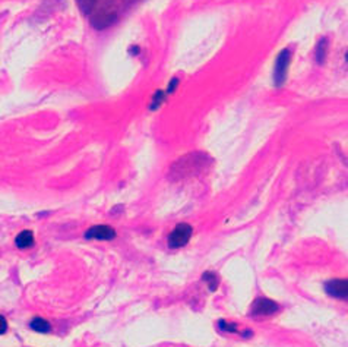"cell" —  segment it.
<instances>
[{
    "instance_id": "obj_1",
    "label": "cell",
    "mask_w": 348,
    "mask_h": 347,
    "mask_svg": "<svg viewBox=\"0 0 348 347\" xmlns=\"http://www.w3.org/2000/svg\"><path fill=\"white\" fill-rule=\"evenodd\" d=\"M192 233H193L192 226H189L186 223L178 224L169 235V246L175 249V248H181V246L187 245V242L192 238Z\"/></svg>"
},
{
    "instance_id": "obj_2",
    "label": "cell",
    "mask_w": 348,
    "mask_h": 347,
    "mask_svg": "<svg viewBox=\"0 0 348 347\" xmlns=\"http://www.w3.org/2000/svg\"><path fill=\"white\" fill-rule=\"evenodd\" d=\"M290 60H291V53L290 50H283L278 57H277V62H275V67H274V78H275V84L278 87H281L284 82H285V78H287V69H288V65H290Z\"/></svg>"
},
{
    "instance_id": "obj_3",
    "label": "cell",
    "mask_w": 348,
    "mask_h": 347,
    "mask_svg": "<svg viewBox=\"0 0 348 347\" xmlns=\"http://www.w3.org/2000/svg\"><path fill=\"white\" fill-rule=\"evenodd\" d=\"M280 309L277 302L266 299V298H259L253 302L252 306V314L253 315H272Z\"/></svg>"
},
{
    "instance_id": "obj_4",
    "label": "cell",
    "mask_w": 348,
    "mask_h": 347,
    "mask_svg": "<svg viewBox=\"0 0 348 347\" xmlns=\"http://www.w3.org/2000/svg\"><path fill=\"white\" fill-rule=\"evenodd\" d=\"M325 290L331 296L338 298V299H347L348 282L346 279H337L331 280L325 284Z\"/></svg>"
},
{
    "instance_id": "obj_5",
    "label": "cell",
    "mask_w": 348,
    "mask_h": 347,
    "mask_svg": "<svg viewBox=\"0 0 348 347\" xmlns=\"http://www.w3.org/2000/svg\"><path fill=\"white\" fill-rule=\"evenodd\" d=\"M87 239H98V240H111L116 238V230L110 226H94L85 233Z\"/></svg>"
},
{
    "instance_id": "obj_6",
    "label": "cell",
    "mask_w": 348,
    "mask_h": 347,
    "mask_svg": "<svg viewBox=\"0 0 348 347\" xmlns=\"http://www.w3.org/2000/svg\"><path fill=\"white\" fill-rule=\"evenodd\" d=\"M116 19H117V13L116 12H104L103 10V12H100V13H97V15L92 16L91 23L97 29H104V28L110 26Z\"/></svg>"
},
{
    "instance_id": "obj_7",
    "label": "cell",
    "mask_w": 348,
    "mask_h": 347,
    "mask_svg": "<svg viewBox=\"0 0 348 347\" xmlns=\"http://www.w3.org/2000/svg\"><path fill=\"white\" fill-rule=\"evenodd\" d=\"M15 243H16V246L21 248V249L32 246V243H34V235H32V232H29V230H23V232H21V233L16 236V239H15Z\"/></svg>"
},
{
    "instance_id": "obj_8",
    "label": "cell",
    "mask_w": 348,
    "mask_h": 347,
    "mask_svg": "<svg viewBox=\"0 0 348 347\" xmlns=\"http://www.w3.org/2000/svg\"><path fill=\"white\" fill-rule=\"evenodd\" d=\"M29 327H31L34 331H38V333H48V331H50V324H48L45 320H43V318H34V320L31 321Z\"/></svg>"
},
{
    "instance_id": "obj_9",
    "label": "cell",
    "mask_w": 348,
    "mask_h": 347,
    "mask_svg": "<svg viewBox=\"0 0 348 347\" xmlns=\"http://www.w3.org/2000/svg\"><path fill=\"white\" fill-rule=\"evenodd\" d=\"M202 279L208 283V286H209V290H211V292H215V290H217L218 277L214 274V273H205Z\"/></svg>"
},
{
    "instance_id": "obj_10",
    "label": "cell",
    "mask_w": 348,
    "mask_h": 347,
    "mask_svg": "<svg viewBox=\"0 0 348 347\" xmlns=\"http://www.w3.org/2000/svg\"><path fill=\"white\" fill-rule=\"evenodd\" d=\"M97 4V0H78V6L84 13H89Z\"/></svg>"
},
{
    "instance_id": "obj_11",
    "label": "cell",
    "mask_w": 348,
    "mask_h": 347,
    "mask_svg": "<svg viewBox=\"0 0 348 347\" xmlns=\"http://www.w3.org/2000/svg\"><path fill=\"white\" fill-rule=\"evenodd\" d=\"M325 51H327V40H322L319 43V47H318V60L319 62H324L325 59Z\"/></svg>"
},
{
    "instance_id": "obj_12",
    "label": "cell",
    "mask_w": 348,
    "mask_h": 347,
    "mask_svg": "<svg viewBox=\"0 0 348 347\" xmlns=\"http://www.w3.org/2000/svg\"><path fill=\"white\" fill-rule=\"evenodd\" d=\"M7 330V323L3 317H0V334H4Z\"/></svg>"
},
{
    "instance_id": "obj_13",
    "label": "cell",
    "mask_w": 348,
    "mask_h": 347,
    "mask_svg": "<svg viewBox=\"0 0 348 347\" xmlns=\"http://www.w3.org/2000/svg\"><path fill=\"white\" fill-rule=\"evenodd\" d=\"M177 82H178V81H177V78H174L173 81H172V85H170L169 89H167V92H173L174 88H175V85H177Z\"/></svg>"
}]
</instances>
